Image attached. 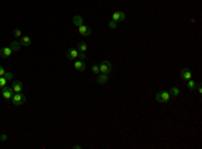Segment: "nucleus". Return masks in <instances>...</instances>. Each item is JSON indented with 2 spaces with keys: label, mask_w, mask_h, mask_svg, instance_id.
Returning a JSON list of instances; mask_svg holds the SVG:
<instances>
[{
  "label": "nucleus",
  "mask_w": 202,
  "mask_h": 149,
  "mask_svg": "<svg viewBox=\"0 0 202 149\" xmlns=\"http://www.w3.org/2000/svg\"><path fill=\"white\" fill-rule=\"evenodd\" d=\"M77 48H78L79 53H86V50H88V44L85 43V42H79L77 44Z\"/></svg>",
  "instance_id": "2eb2a0df"
},
{
  "label": "nucleus",
  "mask_w": 202,
  "mask_h": 149,
  "mask_svg": "<svg viewBox=\"0 0 202 149\" xmlns=\"http://www.w3.org/2000/svg\"><path fill=\"white\" fill-rule=\"evenodd\" d=\"M31 43H32V40H31L30 36L24 35V36H22V38H20V44H22V46H24V47H28V46H31Z\"/></svg>",
  "instance_id": "ddd939ff"
},
{
  "label": "nucleus",
  "mask_w": 202,
  "mask_h": 149,
  "mask_svg": "<svg viewBox=\"0 0 202 149\" xmlns=\"http://www.w3.org/2000/svg\"><path fill=\"white\" fill-rule=\"evenodd\" d=\"M73 148H74V149H79L81 146H79V145H73Z\"/></svg>",
  "instance_id": "cd10ccee"
},
{
  "label": "nucleus",
  "mask_w": 202,
  "mask_h": 149,
  "mask_svg": "<svg viewBox=\"0 0 202 149\" xmlns=\"http://www.w3.org/2000/svg\"><path fill=\"white\" fill-rule=\"evenodd\" d=\"M155 100L160 104H166L171 100V96H170V93L168 92H159L156 93V96H155Z\"/></svg>",
  "instance_id": "f03ea898"
},
{
  "label": "nucleus",
  "mask_w": 202,
  "mask_h": 149,
  "mask_svg": "<svg viewBox=\"0 0 202 149\" xmlns=\"http://www.w3.org/2000/svg\"><path fill=\"white\" fill-rule=\"evenodd\" d=\"M108 79H109V74H101L100 73V75H97V84L104 85L108 82Z\"/></svg>",
  "instance_id": "9b49d317"
},
{
  "label": "nucleus",
  "mask_w": 202,
  "mask_h": 149,
  "mask_svg": "<svg viewBox=\"0 0 202 149\" xmlns=\"http://www.w3.org/2000/svg\"><path fill=\"white\" fill-rule=\"evenodd\" d=\"M74 69L77 71H85V70H86V63H85L83 61H81V59H79V61H77V59H75Z\"/></svg>",
  "instance_id": "0eeeda50"
},
{
  "label": "nucleus",
  "mask_w": 202,
  "mask_h": 149,
  "mask_svg": "<svg viewBox=\"0 0 202 149\" xmlns=\"http://www.w3.org/2000/svg\"><path fill=\"white\" fill-rule=\"evenodd\" d=\"M92 71H93V73H94V74H97V75H98V74H100V67H98V66H97V65L92 66Z\"/></svg>",
  "instance_id": "412c9836"
},
{
  "label": "nucleus",
  "mask_w": 202,
  "mask_h": 149,
  "mask_svg": "<svg viewBox=\"0 0 202 149\" xmlns=\"http://www.w3.org/2000/svg\"><path fill=\"white\" fill-rule=\"evenodd\" d=\"M12 90H13V93H22L23 84L22 82H19V81H15V82L12 84Z\"/></svg>",
  "instance_id": "f8f14e48"
},
{
  "label": "nucleus",
  "mask_w": 202,
  "mask_h": 149,
  "mask_svg": "<svg viewBox=\"0 0 202 149\" xmlns=\"http://www.w3.org/2000/svg\"><path fill=\"white\" fill-rule=\"evenodd\" d=\"M191 77H193V74H191V71L189 69H183L180 71V78L183 81H189V79H191Z\"/></svg>",
  "instance_id": "9d476101"
},
{
  "label": "nucleus",
  "mask_w": 202,
  "mask_h": 149,
  "mask_svg": "<svg viewBox=\"0 0 202 149\" xmlns=\"http://www.w3.org/2000/svg\"><path fill=\"white\" fill-rule=\"evenodd\" d=\"M7 84H8V81H7L4 77H0V89H3L4 86H7Z\"/></svg>",
  "instance_id": "6ab92c4d"
},
{
  "label": "nucleus",
  "mask_w": 202,
  "mask_h": 149,
  "mask_svg": "<svg viewBox=\"0 0 202 149\" xmlns=\"http://www.w3.org/2000/svg\"><path fill=\"white\" fill-rule=\"evenodd\" d=\"M1 92V97L7 100V101H11V98L13 96V90H12V86H4L3 89H0Z\"/></svg>",
  "instance_id": "20e7f679"
},
{
  "label": "nucleus",
  "mask_w": 202,
  "mask_h": 149,
  "mask_svg": "<svg viewBox=\"0 0 202 149\" xmlns=\"http://www.w3.org/2000/svg\"><path fill=\"white\" fill-rule=\"evenodd\" d=\"M12 48L11 47H3L0 50V58H8L12 55Z\"/></svg>",
  "instance_id": "6e6552de"
},
{
  "label": "nucleus",
  "mask_w": 202,
  "mask_h": 149,
  "mask_svg": "<svg viewBox=\"0 0 202 149\" xmlns=\"http://www.w3.org/2000/svg\"><path fill=\"white\" fill-rule=\"evenodd\" d=\"M78 55H79L78 48H70V50L67 51V54H66V57L69 58V59H77Z\"/></svg>",
  "instance_id": "1a4fd4ad"
},
{
  "label": "nucleus",
  "mask_w": 202,
  "mask_h": 149,
  "mask_svg": "<svg viewBox=\"0 0 202 149\" xmlns=\"http://www.w3.org/2000/svg\"><path fill=\"white\" fill-rule=\"evenodd\" d=\"M4 78L7 79L8 82H11V81L13 79V74L11 73V71H7V73H5V75H4Z\"/></svg>",
  "instance_id": "aec40b11"
},
{
  "label": "nucleus",
  "mask_w": 202,
  "mask_h": 149,
  "mask_svg": "<svg viewBox=\"0 0 202 149\" xmlns=\"http://www.w3.org/2000/svg\"><path fill=\"white\" fill-rule=\"evenodd\" d=\"M20 42H18V40H13V42H11V46L9 47L12 48V51H19L20 50Z\"/></svg>",
  "instance_id": "dca6fc26"
},
{
  "label": "nucleus",
  "mask_w": 202,
  "mask_h": 149,
  "mask_svg": "<svg viewBox=\"0 0 202 149\" xmlns=\"http://www.w3.org/2000/svg\"><path fill=\"white\" fill-rule=\"evenodd\" d=\"M77 28H78V32L82 36H89L90 34H92V28H90L89 26H85V24H82V26L77 27Z\"/></svg>",
  "instance_id": "423d86ee"
},
{
  "label": "nucleus",
  "mask_w": 202,
  "mask_h": 149,
  "mask_svg": "<svg viewBox=\"0 0 202 149\" xmlns=\"http://www.w3.org/2000/svg\"><path fill=\"white\" fill-rule=\"evenodd\" d=\"M73 24H74L75 27H79L83 24V19L82 16H79V15H75L74 18H73Z\"/></svg>",
  "instance_id": "4468645a"
},
{
  "label": "nucleus",
  "mask_w": 202,
  "mask_h": 149,
  "mask_svg": "<svg viewBox=\"0 0 202 149\" xmlns=\"http://www.w3.org/2000/svg\"><path fill=\"white\" fill-rule=\"evenodd\" d=\"M0 141H1V137H0Z\"/></svg>",
  "instance_id": "c85d7f7f"
},
{
  "label": "nucleus",
  "mask_w": 202,
  "mask_h": 149,
  "mask_svg": "<svg viewBox=\"0 0 202 149\" xmlns=\"http://www.w3.org/2000/svg\"><path fill=\"white\" fill-rule=\"evenodd\" d=\"M11 102H12L13 106H22L26 102V96L22 93H15L11 98Z\"/></svg>",
  "instance_id": "f257e3e1"
},
{
  "label": "nucleus",
  "mask_w": 202,
  "mask_h": 149,
  "mask_svg": "<svg viewBox=\"0 0 202 149\" xmlns=\"http://www.w3.org/2000/svg\"><path fill=\"white\" fill-rule=\"evenodd\" d=\"M195 88H197V84H195L194 81H191V79H189V81H187V89H189V90H194Z\"/></svg>",
  "instance_id": "a211bd4d"
},
{
  "label": "nucleus",
  "mask_w": 202,
  "mask_h": 149,
  "mask_svg": "<svg viewBox=\"0 0 202 149\" xmlns=\"http://www.w3.org/2000/svg\"><path fill=\"white\" fill-rule=\"evenodd\" d=\"M13 35L16 36V38H22V31H20V30H15V31H13Z\"/></svg>",
  "instance_id": "4be33fe9"
},
{
  "label": "nucleus",
  "mask_w": 202,
  "mask_h": 149,
  "mask_svg": "<svg viewBox=\"0 0 202 149\" xmlns=\"http://www.w3.org/2000/svg\"><path fill=\"white\" fill-rule=\"evenodd\" d=\"M168 93H170V96H171V97H178V96H179V93H180V90L178 88H171Z\"/></svg>",
  "instance_id": "f3484780"
},
{
  "label": "nucleus",
  "mask_w": 202,
  "mask_h": 149,
  "mask_svg": "<svg viewBox=\"0 0 202 149\" xmlns=\"http://www.w3.org/2000/svg\"><path fill=\"white\" fill-rule=\"evenodd\" d=\"M195 89H197V90H198V93H199V94H201V93H202V88H201V86H198V85H197V88H195Z\"/></svg>",
  "instance_id": "a878e982"
},
{
  "label": "nucleus",
  "mask_w": 202,
  "mask_h": 149,
  "mask_svg": "<svg viewBox=\"0 0 202 149\" xmlns=\"http://www.w3.org/2000/svg\"><path fill=\"white\" fill-rule=\"evenodd\" d=\"M78 58H79V59H81V61H85V53H79Z\"/></svg>",
  "instance_id": "393cba45"
},
{
  "label": "nucleus",
  "mask_w": 202,
  "mask_h": 149,
  "mask_svg": "<svg viewBox=\"0 0 202 149\" xmlns=\"http://www.w3.org/2000/svg\"><path fill=\"white\" fill-rule=\"evenodd\" d=\"M124 19H125V12H123V11H114L112 15V20L116 23L123 22Z\"/></svg>",
  "instance_id": "39448f33"
},
{
  "label": "nucleus",
  "mask_w": 202,
  "mask_h": 149,
  "mask_svg": "<svg viewBox=\"0 0 202 149\" xmlns=\"http://www.w3.org/2000/svg\"><path fill=\"white\" fill-rule=\"evenodd\" d=\"M108 26H109V28H112V30H113V28H116V22H113V20H112V22L108 23Z\"/></svg>",
  "instance_id": "b1692460"
},
{
  "label": "nucleus",
  "mask_w": 202,
  "mask_h": 149,
  "mask_svg": "<svg viewBox=\"0 0 202 149\" xmlns=\"http://www.w3.org/2000/svg\"><path fill=\"white\" fill-rule=\"evenodd\" d=\"M0 137H1V141H5V140H7V136H5V134H1Z\"/></svg>",
  "instance_id": "bb28decb"
},
{
  "label": "nucleus",
  "mask_w": 202,
  "mask_h": 149,
  "mask_svg": "<svg viewBox=\"0 0 202 149\" xmlns=\"http://www.w3.org/2000/svg\"><path fill=\"white\" fill-rule=\"evenodd\" d=\"M98 67H100L101 74H110V71H112V63L109 61H102Z\"/></svg>",
  "instance_id": "7ed1b4c3"
},
{
  "label": "nucleus",
  "mask_w": 202,
  "mask_h": 149,
  "mask_svg": "<svg viewBox=\"0 0 202 149\" xmlns=\"http://www.w3.org/2000/svg\"><path fill=\"white\" fill-rule=\"evenodd\" d=\"M5 73H7V71H5V69L3 67V66H0V77H4Z\"/></svg>",
  "instance_id": "5701e85b"
}]
</instances>
